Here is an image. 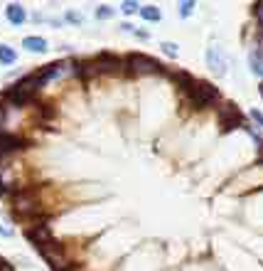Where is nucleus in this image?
<instances>
[{
	"label": "nucleus",
	"mask_w": 263,
	"mask_h": 271,
	"mask_svg": "<svg viewBox=\"0 0 263 271\" xmlns=\"http://www.w3.org/2000/svg\"><path fill=\"white\" fill-rule=\"evenodd\" d=\"M190 94H192V101H195L197 109H207L209 104H214L219 99L216 86H211L209 81H195L192 89H190Z\"/></svg>",
	"instance_id": "nucleus-1"
},
{
	"label": "nucleus",
	"mask_w": 263,
	"mask_h": 271,
	"mask_svg": "<svg viewBox=\"0 0 263 271\" xmlns=\"http://www.w3.org/2000/svg\"><path fill=\"white\" fill-rule=\"evenodd\" d=\"M128 65H131V71H135V74H155L162 69L160 62H155L153 57H145V55H131Z\"/></svg>",
	"instance_id": "nucleus-2"
},
{
	"label": "nucleus",
	"mask_w": 263,
	"mask_h": 271,
	"mask_svg": "<svg viewBox=\"0 0 263 271\" xmlns=\"http://www.w3.org/2000/svg\"><path fill=\"white\" fill-rule=\"evenodd\" d=\"M219 121H221V129L224 131H231L241 124V116H239V109L234 104H221L219 106Z\"/></svg>",
	"instance_id": "nucleus-3"
},
{
	"label": "nucleus",
	"mask_w": 263,
	"mask_h": 271,
	"mask_svg": "<svg viewBox=\"0 0 263 271\" xmlns=\"http://www.w3.org/2000/svg\"><path fill=\"white\" fill-rule=\"evenodd\" d=\"M207 65H209V69L216 76H224L226 74V60H224V52L219 47H209L207 50Z\"/></svg>",
	"instance_id": "nucleus-4"
},
{
	"label": "nucleus",
	"mask_w": 263,
	"mask_h": 271,
	"mask_svg": "<svg viewBox=\"0 0 263 271\" xmlns=\"http://www.w3.org/2000/svg\"><path fill=\"white\" fill-rule=\"evenodd\" d=\"M15 207H17V212L25 217V214H37V198H35V193H20L17 195V203H15Z\"/></svg>",
	"instance_id": "nucleus-5"
},
{
	"label": "nucleus",
	"mask_w": 263,
	"mask_h": 271,
	"mask_svg": "<svg viewBox=\"0 0 263 271\" xmlns=\"http://www.w3.org/2000/svg\"><path fill=\"white\" fill-rule=\"evenodd\" d=\"M94 65H96V69H101V71H111V69L121 67V60L113 57V55H101V57L94 60Z\"/></svg>",
	"instance_id": "nucleus-6"
},
{
	"label": "nucleus",
	"mask_w": 263,
	"mask_h": 271,
	"mask_svg": "<svg viewBox=\"0 0 263 271\" xmlns=\"http://www.w3.org/2000/svg\"><path fill=\"white\" fill-rule=\"evenodd\" d=\"M22 148V140L17 136H7L0 134V153H10V150H20Z\"/></svg>",
	"instance_id": "nucleus-7"
},
{
	"label": "nucleus",
	"mask_w": 263,
	"mask_h": 271,
	"mask_svg": "<svg viewBox=\"0 0 263 271\" xmlns=\"http://www.w3.org/2000/svg\"><path fill=\"white\" fill-rule=\"evenodd\" d=\"M25 17H27V15H25V10H22L17 2L7 5V20H10L12 25H22V22H25Z\"/></svg>",
	"instance_id": "nucleus-8"
},
{
	"label": "nucleus",
	"mask_w": 263,
	"mask_h": 271,
	"mask_svg": "<svg viewBox=\"0 0 263 271\" xmlns=\"http://www.w3.org/2000/svg\"><path fill=\"white\" fill-rule=\"evenodd\" d=\"M22 47L30 50V52H45L47 50V40H42V37H25Z\"/></svg>",
	"instance_id": "nucleus-9"
},
{
	"label": "nucleus",
	"mask_w": 263,
	"mask_h": 271,
	"mask_svg": "<svg viewBox=\"0 0 263 271\" xmlns=\"http://www.w3.org/2000/svg\"><path fill=\"white\" fill-rule=\"evenodd\" d=\"M249 62H251L254 74H261L263 76V50H254V52L249 55Z\"/></svg>",
	"instance_id": "nucleus-10"
},
{
	"label": "nucleus",
	"mask_w": 263,
	"mask_h": 271,
	"mask_svg": "<svg viewBox=\"0 0 263 271\" xmlns=\"http://www.w3.org/2000/svg\"><path fill=\"white\" fill-rule=\"evenodd\" d=\"M15 60H17L15 50H12V47H7V45H0V62H2V65H12Z\"/></svg>",
	"instance_id": "nucleus-11"
},
{
	"label": "nucleus",
	"mask_w": 263,
	"mask_h": 271,
	"mask_svg": "<svg viewBox=\"0 0 263 271\" xmlns=\"http://www.w3.org/2000/svg\"><path fill=\"white\" fill-rule=\"evenodd\" d=\"M140 15H143L145 20H150V22L160 20V10H158V7H153V5H145V7H140Z\"/></svg>",
	"instance_id": "nucleus-12"
},
{
	"label": "nucleus",
	"mask_w": 263,
	"mask_h": 271,
	"mask_svg": "<svg viewBox=\"0 0 263 271\" xmlns=\"http://www.w3.org/2000/svg\"><path fill=\"white\" fill-rule=\"evenodd\" d=\"M160 47H162V52H165V55H167V57H177V52H180V50H177V45H175V42H162V45H160Z\"/></svg>",
	"instance_id": "nucleus-13"
},
{
	"label": "nucleus",
	"mask_w": 263,
	"mask_h": 271,
	"mask_svg": "<svg viewBox=\"0 0 263 271\" xmlns=\"http://www.w3.org/2000/svg\"><path fill=\"white\" fill-rule=\"evenodd\" d=\"M0 234L2 237H12V227H7V222L0 217Z\"/></svg>",
	"instance_id": "nucleus-14"
},
{
	"label": "nucleus",
	"mask_w": 263,
	"mask_h": 271,
	"mask_svg": "<svg viewBox=\"0 0 263 271\" xmlns=\"http://www.w3.org/2000/svg\"><path fill=\"white\" fill-rule=\"evenodd\" d=\"M192 7H195V2H190V0H187V2H182V5H180V12L187 17V15H192Z\"/></svg>",
	"instance_id": "nucleus-15"
},
{
	"label": "nucleus",
	"mask_w": 263,
	"mask_h": 271,
	"mask_svg": "<svg viewBox=\"0 0 263 271\" xmlns=\"http://www.w3.org/2000/svg\"><path fill=\"white\" fill-rule=\"evenodd\" d=\"M96 15H99V17H111V15H113V10H111L108 5H101V7L96 10Z\"/></svg>",
	"instance_id": "nucleus-16"
},
{
	"label": "nucleus",
	"mask_w": 263,
	"mask_h": 271,
	"mask_svg": "<svg viewBox=\"0 0 263 271\" xmlns=\"http://www.w3.org/2000/svg\"><path fill=\"white\" fill-rule=\"evenodd\" d=\"M135 10H138V2H123V12L131 15V12H135Z\"/></svg>",
	"instance_id": "nucleus-17"
},
{
	"label": "nucleus",
	"mask_w": 263,
	"mask_h": 271,
	"mask_svg": "<svg viewBox=\"0 0 263 271\" xmlns=\"http://www.w3.org/2000/svg\"><path fill=\"white\" fill-rule=\"evenodd\" d=\"M251 119H254L259 126H263V114H261V111H256V109H254V111H251Z\"/></svg>",
	"instance_id": "nucleus-18"
},
{
	"label": "nucleus",
	"mask_w": 263,
	"mask_h": 271,
	"mask_svg": "<svg viewBox=\"0 0 263 271\" xmlns=\"http://www.w3.org/2000/svg\"><path fill=\"white\" fill-rule=\"evenodd\" d=\"M256 15H259V20H261V25H263V0L256 2Z\"/></svg>",
	"instance_id": "nucleus-19"
},
{
	"label": "nucleus",
	"mask_w": 263,
	"mask_h": 271,
	"mask_svg": "<svg viewBox=\"0 0 263 271\" xmlns=\"http://www.w3.org/2000/svg\"><path fill=\"white\" fill-rule=\"evenodd\" d=\"M69 20H71V22H81V15H76V12H69Z\"/></svg>",
	"instance_id": "nucleus-20"
},
{
	"label": "nucleus",
	"mask_w": 263,
	"mask_h": 271,
	"mask_svg": "<svg viewBox=\"0 0 263 271\" xmlns=\"http://www.w3.org/2000/svg\"><path fill=\"white\" fill-rule=\"evenodd\" d=\"M0 195H5V185H2V180H0Z\"/></svg>",
	"instance_id": "nucleus-21"
},
{
	"label": "nucleus",
	"mask_w": 263,
	"mask_h": 271,
	"mask_svg": "<svg viewBox=\"0 0 263 271\" xmlns=\"http://www.w3.org/2000/svg\"><path fill=\"white\" fill-rule=\"evenodd\" d=\"M261 96H263V84H261Z\"/></svg>",
	"instance_id": "nucleus-22"
}]
</instances>
